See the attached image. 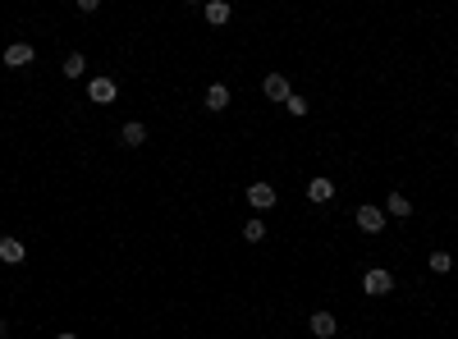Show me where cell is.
<instances>
[{
    "instance_id": "2",
    "label": "cell",
    "mask_w": 458,
    "mask_h": 339,
    "mask_svg": "<svg viewBox=\"0 0 458 339\" xmlns=\"http://www.w3.org/2000/svg\"><path fill=\"white\" fill-rule=\"evenodd\" d=\"M115 97H120V83H115V78H92V83H88V101H92V106H110Z\"/></svg>"
},
{
    "instance_id": "7",
    "label": "cell",
    "mask_w": 458,
    "mask_h": 339,
    "mask_svg": "<svg viewBox=\"0 0 458 339\" xmlns=\"http://www.w3.org/2000/svg\"><path fill=\"white\" fill-rule=\"evenodd\" d=\"M5 65H10V69H28V65H33V46H28V42L5 46Z\"/></svg>"
},
{
    "instance_id": "21",
    "label": "cell",
    "mask_w": 458,
    "mask_h": 339,
    "mask_svg": "<svg viewBox=\"0 0 458 339\" xmlns=\"http://www.w3.org/2000/svg\"><path fill=\"white\" fill-rule=\"evenodd\" d=\"M188 5H207V0H188Z\"/></svg>"
},
{
    "instance_id": "9",
    "label": "cell",
    "mask_w": 458,
    "mask_h": 339,
    "mask_svg": "<svg viewBox=\"0 0 458 339\" xmlns=\"http://www.w3.org/2000/svg\"><path fill=\"white\" fill-rule=\"evenodd\" d=\"M385 216H394V220H408V216H413V202H408L404 193H390V197H385Z\"/></svg>"
},
{
    "instance_id": "13",
    "label": "cell",
    "mask_w": 458,
    "mask_h": 339,
    "mask_svg": "<svg viewBox=\"0 0 458 339\" xmlns=\"http://www.w3.org/2000/svg\"><path fill=\"white\" fill-rule=\"evenodd\" d=\"M307 197H312V202H330V197H335V184H330V179H312V184H307Z\"/></svg>"
},
{
    "instance_id": "15",
    "label": "cell",
    "mask_w": 458,
    "mask_h": 339,
    "mask_svg": "<svg viewBox=\"0 0 458 339\" xmlns=\"http://www.w3.org/2000/svg\"><path fill=\"white\" fill-rule=\"evenodd\" d=\"M243 239H248V243H262V239H266V220H262V216L248 220V225H243Z\"/></svg>"
},
{
    "instance_id": "18",
    "label": "cell",
    "mask_w": 458,
    "mask_h": 339,
    "mask_svg": "<svg viewBox=\"0 0 458 339\" xmlns=\"http://www.w3.org/2000/svg\"><path fill=\"white\" fill-rule=\"evenodd\" d=\"M92 10H101V0H78V14H92Z\"/></svg>"
},
{
    "instance_id": "10",
    "label": "cell",
    "mask_w": 458,
    "mask_h": 339,
    "mask_svg": "<svg viewBox=\"0 0 458 339\" xmlns=\"http://www.w3.org/2000/svg\"><path fill=\"white\" fill-rule=\"evenodd\" d=\"M120 143H124V147H142V143H147V124L129 120V124L120 129Z\"/></svg>"
},
{
    "instance_id": "6",
    "label": "cell",
    "mask_w": 458,
    "mask_h": 339,
    "mask_svg": "<svg viewBox=\"0 0 458 339\" xmlns=\"http://www.w3.org/2000/svg\"><path fill=\"white\" fill-rule=\"evenodd\" d=\"M248 207L252 211H271L275 207V188L271 184H252L248 188Z\"/></svg>"
},
{
    "instance_id": "4",
    "label": "cell",
    "mask_w": 458,
    "mask_h": 339,
    "mask_svg": "<svg viewBox=\"0 0 458 339\" xmlns=\"http://www.w3.org/2000/svg\"><path fill=\"white\" fill-rule=\"evenodd\" d=\"M262 97H266V101H280V106H284V101L294 97V92H289V78H284V74H266V78H262Z\"/></svg>"
},
{
    "instance_id": "14",
    "label": "cell",
    "mask_w": 458,
    "mask_h": 339,
    "mask_svg": "<svg viewBox=\"0 0 458 339\" xmlns=\"http://www.w3.org/2000/svg\"><path fill=\"white\" fill-rule=\"evenodd\" d=\"M229 106V88L225 83H211L207 88V110H225Z\"/></svg>"
},
{
    "instance_id": "12",
    "label": "cell",
    "mask_w": 458,
    "mask_h": 339,
    "mask_svg": "<svg viewBox=\"0 0 458 339\" xmlns=\"http://www.w3.org/2000/svg\"><path fill=\"white\" fill-rule=\"evenodd\" d=\"M207 23L211 28H225L229 23V0H207Z\"/></svg>"
},
{
    "instance_id": "19",
    "label": "cell",
    "mask_w": 458,
    "mask_h": 339,
    "mask_svg": "<svg viewBox=\"0 0 458 339\" xmlns=\"http://www.w3.org/2000/svg\"><path fill=\"white\" fill-rule=\"evenodd\" d=\"M55 339H78V335H74V330H65V335H55Z\"/></svg>"
},
{
    "instance_id": "20",
    "label": "cell",
    "mask_w": 458,
    "mask_h": 339,
    "mask_svg": "<svg viewBox=\"0 0 458 339\" xmlns=\"http://www.w3.org/2000/svg\"><path fill=\"white\" fill-rule=\"evenodd\" d=\"M0 339H5V317H0Z\"/></svg>"
},
{
    "instance_id": "8",
    "label": "cell",
    "mask_w": 458,
    "mask_h": 339,
    "mask_svg": "<svg viewBox=\"0 0 458 339\" xmlns=\"http://www.w3.org/2000/svg\"><path fill=\"white\" fill-rule=\"evenodd\" d=\"M23 257H28V248H23L19 239H10V234H5V239H0V262H5V266H19Z\"/></svg>"
},
{
    "instance_id": "1",
    "label": "cell",
    "mask_w": 458,
    "mask_h": 339,
    "mask_svg": "<svg viewBox=\"0 0 458 339\" xmlns=\"http://www.w3.org/2000/svg\"><path fill=\"white\" fill-rule=\"evenodd\" d=\"M362 294H367V298H385V294H394V275H390V271H381V266H371V271L362 275Z\"/></svg>"
},
{
    "instance_id": "16",
    "label": "cell",
    "mask_w": 458,
    "mask_h": 339,
    "mask_svg": "<svg viewBox=\"0 0 458 339\" xmlns=\"http://www.w3.org/2000/svg\"><path fill=\"white\" fill-rule=\"evenodd\" d=\"M431 271H436V275H445V271H454V257H449V252H445V248H436V252H431Z\"/></svg>"
},
{
    "instance_id": "17",
    "label": "cell",
    "mask_w": 458,
    "mask_h": 339,
    "mask_svg": "<svg viewBox=\"0 0 458 339\" xmlns=\"http://www.w3.org/2000/svg\"><path fill=\"white\" fill-rule=\"evenodd\" d=\"M284 110H289L294 120H303V115H307V97H289V101H284Z\"/></svg>"
},
{
    "instance_id": "3",
    "label": "cell",
    "mask_w": 458,
    "mask_h": 339,
    "mask_svg": "<svg viewBox=\"0 0 458 339\" xmlns=\"http://www.w3.org/2000/svg\"><path fill=\"white\" fill-rule=\"evenodd\" d=\"M385 220H390V216H385V207H371V202H367V207H358V230L362 234H381Z\"/></svg>"
},
{
    "instance_id": "11",
    "label": "cell",
    "mask_w": 458,
    "mask_h": 339,
    "mask_svg": "<svg viewBox=\"0 0 458 339\" xmlns=\"http://www.w3.org/2000/svg\"><path fill=\"white\" fill-rule=\"evenodd\" d=\"M60 74H65V78H83V74H88V60H83V51H69V55H65V65H60Z\"/></svg>"
},
{
    "instance_id": "5",
    "label": "cell",
    "mask_w": 458,
    "mask_h": 339,
    "mask_svg": "<svg viewBox=\"0 0 458 339\" xmlns=\"http://www.w3.org/2000/svg\"><path fill=\"white\" fill-rule=\"evenodd\" d=\"M307 326H312V335H317V339H335L339 335V317H335V312H312Z\"/></svg>"
}]
</instances>
